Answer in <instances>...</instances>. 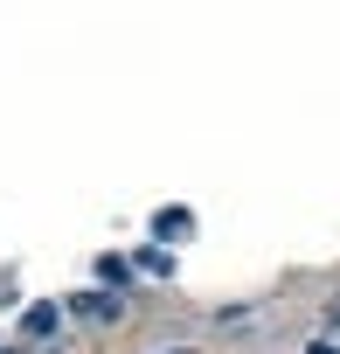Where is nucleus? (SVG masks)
Wrapping results in <instances>:
<instances>
[{"label":"nucleus","mask_w":340,"mask_h":354,"mask_svg":"<svg viewBox=\"0 0 340 354\" xmlns=\"http://www.w3.org/2000/svg\"><path fill=\"white\" fill-rule=\"evenodd\" d=\"M326 333H340V299H333V313H326Z\"/></svg>","instance_id":"nucleus-4"},{"label":"nucleus","mask_w":340,"mask_h":354,"mask_svg":"<svg viewBox=\"0 0 340 354\" xmlns=\"http://www.w3.org/2000/svg\"><path fill=\"white\" fill-rule=\"evenodd\" d=\"M153 230H160V236H174V243H181V236L195 230V216H188V209H160V216H153Z\"/></svg>","instance_id":"nucleus-3"},{"label":"nucleus","mask_w":340,"mask_h":354,"mask_svg":"<svg viewBox=\"0 0 340 354\" xmlns=\"http://www.w3.org/2000/svg\"><path fill=\"white\" fill-rule=\"evenodd\" d=\"M153 354H202V347H153Z\"/></svg>","instance_id":"nucleus-5"},{"label":"nucleus","mask_w":340,"mask_h":354,"mask_svg":"<svg viewBox=\"0 0 340 354\" xmlns=\"http://www.w3.org/2000/svg\"><path fill=\"white\" fill-rule=\"evenodd\" d=\"M312 354H340V347H333V340H319V347H312Z\"/></svg>","instance_id":"nucleus-6"},{"label":"nucleus","mask_w":340,"mask_h":354,"mask_svg":"<svg viewBox=\"0 0 340 354\" xmlns=\"http://www.w3.org/2000/svg\"><path fill=\"white\" fill-rule=\"evenodd\" d=\"M70 313H77V319H118V299H104V292H84V299H70Z\"/></svg>","instance_id":"nucleus-2"},{"label":"nucleus","mask_w":340,"mask_h":354,"mask_svg":"<svg viewBox=\"0 0 340 354\" xmlns=\"http://www.w3.org/2000/svg\"><path fill=\"white\" fill-rule=\"evenodd\" d=\"M56 326H63V306H28V313H21V333H28V340H49Z\"/></svg>","instance_id":"nucleus-1"}]
</instances>
